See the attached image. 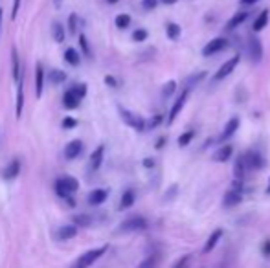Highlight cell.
Returning a JSON list of instances; mask_svg holds the SVG:
<instances>
[{"label":"cell","mask_w":270,"mask_h":268,"mask_svg":"<svg viewBox=\"0 0 270 268\" xmlns=\"http://www.w3.org/2000/svg\"><path fill=\"white\" fill-rule=\"evenodd\" d=\"M87 92H89V88H87V85H74L70 90L65 92V96H63V107L65 109H78L79 103H81V99L87 96Z\"/></svg>","instance_id":"1"},{"label":"cell","mask_w":270,"mask_h":268,"mask_svg":"<svg viewBox=\"0 0 270 268\" xmlns=\"http://www.w3.org/2000/svg\"><path fill=\"white\" fill-rule=\"evenodd\" d=\"M107 250H108V246H107V244H103V246H99V248H94V250L85 252V254H81V256L76 259V263L72 265V268H89V267H92V265H94L99 257H103L105 254H107Z\"/></svg>","instance_id":"2"},{"label":"cell","mask_w":270,"mask_h":268,"mask_svg":"<svg viewBox=\"0 0 270 268\" xmlns=\"http://www.w3.org/2000/svg\"><path fill=\"white\" fill-rule=\"evenodd\" d=\"M79 189L78 178L74 177H63L55 182V193L61 197V199H70L72 193H76Z\"/></svg>","instance_id":"3"},{"label":"cell","mask_w":270,"mask_h":268,"mask_svg":"<svg viewBox=\"0 0 270 268\" xmlns=\"http://www.w3.org/2000/svg\"><path fill=\"white\" fill-rule=\"evenodd\" d=\"M118 112H120L121 120H123V122H125L131 129L138 131V133H144L145 131L147 123H145V120L142 116L134 114V112H131V110H127L125 107H118Z\"/></svg>","instance_id":"4"},{"label":"cell","mask_w":270,"mask_h":268,"mask_svg":"<svg viewBox=\"0 0 270 268\" xmlns=\"http://www.w3.org/2000/svg\"><path fill=\"white\" fill-rule=\"evenodd\" d=\"M246 54L250 57V61L252 63H261L263 61V44L259 41L258 37H250L248 39V43H246Z\"/></svg>","instance_id":"5"},{"label":"cell","mask_w":270,"mask_h":268,"mask_svg":"<svg viewBox=\"0 0 270 268\" xmlns=\"http://www.w3.org/2000/svg\"><path fill=\"white\" fill-rule=\"evenodd\" d=\"M147 228V220L140 215H134V217H129L127 220H123L120 224V232H142Z\"/></svg>","instance_id":"6"},{"label":"cell","mask_w":270,"mask_h":268,"mask_svg":"<svg viewBox=\"0 0 270 268\" xmlns=\"http://www.w3.org/2000/svg\"><path fill=\"white\" fill-rule=\"evenodd\" d=\"M239 63H241V55H234L232 59L224 61V65H222V67L215 72V75H213V81H222L224 77H228L230 73L235 70V67H237Z\"/></svg>","instance_id":"7"},{"label":"cell","mask_w":270,"mask_h":268,"mask_svg":"<svg viewBox=\"0 0 270 268\" xmlns=\"http://www.w3.org/2000/svg\"><path fill=\"white\" fill-rule=\"evenodd\" d=\"M226 48H228V41H226L224 37H215V39H211L210 43L202 48V55H204V57H210V55H215Z\"/></svg>","instance_id":"8"},{"label":"cell","mask_w":270,"mask_h":268,"mask_svg":"<svg viewBox=\"0 0 270 268\" xmlns=\"http://www.w3.org/2000/svg\"><path fill=\"white\" fill-rule=\"evenodd\" d=\"M187 96H189V90L187 88H184V90L180 92V96L177 98V101L173 103V107H171V110H169V116H168V123L171 125V123L179 118V114L182 112V109H184V105H186L187 101Z\"/></svg>","instance_id":"9"},{"label":"cell","mask_w":270,"mask_h":268,"mask_svg":"<svg viewBox=\"0 0 270 268\" xmlns=\"http://www.w3.org/2000/svg\"><path fill=\"white\" fill-rule=\"evenodd\" d=\"M239 125H241L239 118H230L228 122H226V125H224V129H222L221 136H219V141L224 143L226 140H230V138L239 131Z\"/></svg>","instance_id":"10"},{"label":"cell","mask_w":270,"mask_h":268,"mask_svg":"<svg viewBox=\"0 0 270 268\" xmlns=\"http://www.w3.org/2000/svg\"><path fill=\"white\" fill-rule=\"evenodd\" d=\"M245 160H246V165L248 167H252V169H263L265 167V158L263 154L256 149H250V151L245 154Z\"/></svg>","instance_id":"11"},{"label":"cell","mask_w":270,"mask_h":268,"mask_svg":"<svg viewBox=\"0 0 270 268\" xmlns=\"http://www.w3.org/2000/svg\"><path fill=\"white\" fill-rule=\"evenodd\" d=\"M241 201H243L241 191H237V189H230V191H226L224 197H222V206L224 207H235L237 204H241Z\"/></svg>","instance_id":"12"},{"label":"cell","mask_w":270,"mask_h":268,"mask_svg":"<svg viewBox=\"0 0 270 268\" xmlns=\"http://www.w3.org/2000/svg\"><path fill=\"white\" fill-rule=\"evenodd\" d=\"M232 154H234V147L224 143V145H221L215 152H213V162H217V164H224V162H228V160L232 158Z\"/></svg>","instance_id":"13"},{"label":"cell","mask_w":270,"mask_h":268,"mask_svg":"<svg viewBox=\"0 0 270 268\" xmlns=\"http://www.w3.org/2000/svg\"><path fill=\"white\" fill-rule=\"evenodd\" d=\"M103 154H105V147L99 145L96 149V151L90 154V160H89V169L94 173V171H97L99 167H101L103 164Z\"/></svg>","instance_id":"14"},{"label":"cell","mask_w":270,"mask_h":268,"mask_svg":"<svg viewBox=\"0 0 270 268\" xmlns=\"http://www.w3.org/2000/svg\"><path fill=\"white\" fill-rule=\"evenodd\" d=\"M78 235V226L76 224H66V226H61L59 230L55 232V237L59 239V241H70Z\"/></svg>","instance_id":"15"},{"label":"cell","mask_w":270,"mask_h":268,"mask_svg":"<svg viewBox=\"0 0 270 268\" xmlns=\"http://www.w3.org/2000/svg\"><path fill=\"white\" fill-rule=\"evenodd\" d=\"M81 151H83V141H81V140L70 141V143H68V145L65 147V158H66V160L78 158L79 154H81Z\"/></svg>","instance_id":"16"},{"label":"cell","mask_w":270,"mask_h":268,"mask_svg":"<svg viewBox=\"0 0 270 268\" xmlns=\"http://www.w3.org/2000/svg\"><path fill=\"white\" fill-rule=\"evenodd\" d=\"M107 197H108V189H94V191H90L87 202H89L90 206H99V204H103V202L107 201Z\"/></svg>","instance_id":"17"},{"label":"cell","mask_w":270,"mask_h":268,"mask_svg":"<svg viewBox=\"0 0 270 268\" xmlns=\"http://www.w3.org/2000/svg\"><path fill=\"white\" fill-rule=\"evenodd\" d=\"M42 90H44V68H42L41 63L35 65V96L41 98Z\"/></svg>","instance_id":"18"},{"label":"cell","mask_w":270,"mask_h":268,"mask_svg":"<svg viewBox=\"0 0 270 268\" xmlns=\"http://www.w3.org/2000/svg\"><path fill=\"white\" fill-rule=\"evenodd\" d=\"M222 233H224V232H222L221 228H217L215 232H213V233L210 235V237H208V241H206V244H204V248H202V254H204V256H206V254H210V252L213 250V248H215L217 243L221 241Z\"/></svg>","instance_id":"19"},{"label":"cell","mask_w":270,"mask_h":268,"mask_svg":"<svg viewBox=\"0 0 270 268\" xmlns=\"http://www.w3.org/2000/svg\"><path fill=\"white\" fill-rule=\"evenodd\" d=\"M22 109H24V79L20 77L17 83V110H15L17 118L22 116Z\"/></svg>","instance_id":"20"},{"label":"cell","mask_w":270,"mask_h":268,"mask_svg":"<svg viewBox=\"0 0 270 268\" xmlns=\"http://www.w3.org/2000/svg\"><path fill=\"white\" fill-rule=\"evenodd\" d=\"M18 173H20V162H18V160H11V162L6 165V169L2 171V175H4V178H6V180H13V178H17Z\"/></svg>","instance_id":"21"},{"label":"cell","mask_w":270,"mask_h":268,"mask_svg":"<svg viewBox=\"0 0 270 268\" xmlns=\"http://www.w3.org/2000/svg\"><path fill=\"white\" fill-rule=\"evenodd\" d=\"M246 18H248V11H237L234 17L228 20V24H226V30H235V28H239L243 22H245Z\"/></svg>","instance_id":"22"},{"label":"cell","mask_w":270,"mask_h":268,"mask_svg":"<svg viewBox=\"0 0 270 268\" xmlns=\"http://www.w3.org/2000/svg\"><path fill=\"white\" fill-rule=\"evenodd\" d=\"M246 160H245V156H239V158L235 160V164H234V177H235V180H243L245 178V175H246Z\"/></svg>","instance_id":"23"},{"label":"cell","mask_w":270,"mask_h":268,"mask_svg":"<svg viewBox=\"0 0 270 268\" xmlns=\"http://www.w3.org/2000/svg\"><path fill=\"white\" fill-rule=\"evenodd\" d=\"M11 63H13V68H11V73H13V79L17 81H20V57H18V52H17V48H13L11 50Z\"/></svg>","instance_id":"24"},{"label":"cell","mask_w":270,"mask_h":268,"mask_svg":"<svg viewBox=\"0 0 270 268\" xmlns=\"http://www.w3.org/2000/svg\"><path fill=\"white\" fill-rule=\"evenodd\" d=\"M134 202H136V193L132 189H127V191H123V195H121L120 209H129Z\"/></svg>","instance_id":"25"},{"label":"cell","mask_w":270,"mask_h":268,"mask_svg":"<svg viewBox=\"0 0 270 268\" xmlns=\"http://www.w3.org/2000/svg\"><path fill=\"white\" fill-rule=\"evenodd\" d=\"M267 24H269V9H263V11L258 15V18L254 20L252 30L254 31H261L263 28H267Z\"/></svg>","instance_id":"26"},{"label":"cell","mask_w":270,"mask_h":268,"mask_svg":"<svg viewBox=\"0 0 270 268\" xmlns=\"http://www.w3.org/2000/svg\"><path fill=\"white\" fill-rule=\"evenodd\" d=\"M52 37H54L55 43H65L66 39V31H65V26L61 24V22H54V26H52Z\"/></svg>","instance_id":"27"},{"label":"cell","mask_w":270,"mask_h":268,"mask_svg":"<svg viewBox=\"0 0 270 268\" xmlns=\"http://www.w3.org/2000/svg\"><path fill=\"white\" fill-rule=\"evenodd\" d=\"M166 35H168L171 41H177V39L182 35V28H180L177 22H168V24H166Z\"/></svg>","instance_id":"28"},{"label":"cell","mask_w":270,"mask_h":268,"mask_svg":"<svg viewBox=\"0 0 270 268\" xmlns=\"http://www.w3.org/2000/svg\"><path fill=\"white\" fill-rule=\"evenodd\" d=\"M65 61L68 63L70 67H78L79 63H81V57H79V54L74 48H68L65 52Z\"/></svg>","instance_id":"29"},{"label":"cell","mask_w":270,"mask_h":268,"mask_svg":"<svg viewBox=\"0 0 270 268\" xmlns=\"http://www.w3.org/2000/svg\"><path fill=\"white\" fill-rule=\"evenodd\" d=\"M158 263H160V256L158 254H151L149 257H145L144 261L140 263L138 268H156Z\"/></svg>","instance_id":"30"},{"label":"cell","mask_w":270,"mask_h":268,"mask_svg":"<svg viewBox=\"0 0 270 268\" xmlns=\"http://www.w3.org/2000/svg\"><path fill=\"white\" fill-rule=\"evenodd\" d=\"M206 77V72H197V73H193V75H189L186 79V88L189 90V88H193V86H197L200 81Z\"/></svg>","instance_id":"31"},{"label":"cell","mask_w":270,"mask_h":268,"mask_svg":"<svg viewBox=\"0 0 270 268\" xmlns=\"http://www.w3.org/2000/svg\"><path fill=\"white\" fill-rule=\"evenodd\" d=\"M114 24L116 28H120V30H127L129 26H131V17L127 15V13H121L118 17L114 18Z\"/></svg>","instance_id":"32"},{"label":"cell","mask_w":270,"mask_h":268,"mask_svg":"<svg viewBox=\"0 0 270 268\" xmlns=\"http://www.w3.org/2000/svg\"><path fill=\"white\" fill-rule=\"evenodd\" d=\"M48 77H50V81H52L54 85H61V83H65V81H66V73L63 72V70H52Z\"/></svg>","instance_id":"33"},{"label":"cell","mask_w":270,"mask_h":268,"mask_svg":"<svg viewBox=\"0 0 270 268\" xmlns=\"http://www.w3.org/2000/svg\"><path fill=\"white\" fill-rule=\"evenodd\" d=\"M195 138V131H186L179 136V145L180 147H187L191 143V140Z\"/></svg>","instance_id":"34"},{"label":"cell","mask_w":270,"mask_h":268,"mask_svg":"<svg viewBox=\"0 0 270 268\" xmlns=\"http://www.w3.org/2000/svg\"><path fill=\"white\" fill-rule=\"evenodd\" d=\"M74 224L76 226H90L92 224V217H90V215H76V217H74Z\"/></svg>","instance_id":"35"},{"label":"cell","mask_w":270,"mask_h":268,"mask_svg":"<svg viewBox=\"0 0 270 268\" xmlns=\"http://www.w3.org/2000/svg\"><path fill=\"white\" fill-rule=\"evenodd\" d=\"M79 44H81V48H83L85 55L89 57V59H92V50H90V44H89V39L85 35H79Z\"/></svg>","instance_id":"36"},{"label":"cell","mask_w":270,"mask_h":268,"mask_svg":"<svg viewBox=\"0 0 270 268\" xmlns=\"http://www.w3.org/2000/svg\"><path fill=\"white\" fill-rule=\"evenodd\" d=\"M177 90V81H168L166 85H164V88H162V94H164V98H169L173 92Z\"/></svg>","instance_id":"37"},{"label":"cell","mask_w":270,"mask_h":268,"mask_svg":"<svg viewBox=\"0 0 270 268\" xmlns=\"http://www.w3.org/2000/svg\"><path fill=\"white\" fill-rule=\"evenodd\" d=\"M78 22H79V18L76 13H72L70 15V18H68V31H70V35H74L76 31H78Z\"/></svg>","instance_id":"38"},{"label":"cell","mask_w":270,"mask_h":268,"mask_svg":"<svg viewBox=\"0 0 270 268\" xmlns=\"http://www.w3.org/2000/svg\"><path fill=\"white\" fill-rule=\"evenodd\" d=\"M147 37H149V33L140 28V30H136L134 33H132V41H134V43H144Z\"/></svg>","instance_id":"39"},{"label":"cell","mask_w":270,"mask_h":268,"mask_svg":"<svg viewBox=\"0 0 270 268\" xmlns=\"http://www.w3.org/2000/svg\"><path fill=\"white\" fill-rule=\"evenodd\" d=\"M156 6H158V0H142V7H144V9H147V11L155 9Z\"/></svg>","instance_id":"40"},{"label":"cell","mask_w":270,"mask_h":268,"mask_svg":"<svg viewBox=\"0 0 270 268\" xmlns=\"http://www.w3.org/2000/svg\"><path fill=\"white\" fill-rule=\"evenodd\" d=\"M78 125V122L74 120V118H65L63 120V129H72V127H76Z\"/></svg>","instance_id":"41"},{"label":"cell","mask_w":270,"mask_h":268,"mask_svg":"<svg viewBox=\"0 0 270 268\" xmlns=\"http://www.w3.org/2000/svg\"><path fill=\"white\" fill-rule=\"evenodd\" d=\"M187 261H189V256L182 257L180 261H177V265H175V268H187Z\"/></svg>","instance_id":"42"},{"label":"cell","mask_w":270,"mask_h":268,"mask_svg":"<svg viewBox=\"0 0 270 268\" xmlns=\"http://www.w3.org/2000/svg\"><path fill=\"white\" fill-rule=\"evenodd\" d=\"M261 250H263V256L269 257L270 256V239H267L263 243V246H261Z\"/></svg>","instance_id":"43"},{"label":"cell","mask_w":270,"mask_h":268,"mask_svg":"<svg viewBox=\"0 0 270 268\" xmlns=\"http://www.w3.org/2000/svg\"><path fill=\"white\" fill-rule=\"evenodd\" d=\"M20 2H22V0H15V2H13V11H11V18H17V13H18V7H20Z\"/></svg>","instance_id":"44"},{"label":"cell","mask_w":270,"mask_h":268,"mask_svg":"<svg viewBox=\"0 0 270 268\" xmlns=\"http://www.w3.org/2000/svg\"><path fill=\"white\" fill-rule=\"evenodd\" d=\"M160 122H162V116H160V114H156V116L153 118V122L149 123V127H156V125H158Z\"/></svg>","instance_id":"45"},{"label":"cell","mask_w":270,"mask_h":268,"mask_svg":"<svg viewBox=\"0 0 270 268\" xmlns=\"http://www.w3.org/2000/svg\"><path fill=\"white\" fill-rule=\"evenodd\" d=\"M259 0H241V4L243 6H254V4H258Z\"/></svg>","instance_id":"46"},{"label":"cell","mask_w":270,"mask_h":268,"mask_svg":"<svg viewBox=\"0 0 270 268\" xmlns=\"http://www.w3.org/2000/svg\"><path fill=\"white\" fill-rule=\"evenodd\" d=\"M105 83H107V85H110V86H116V79H114V77H110V75H107V77H105Z\"/></svg>","instance_id":"47"},{"label":"cell","mask_w":270,"mask_h":268,"mask_svg":"<svg viewBox=\"0 0 270 268\" xmlns=\"http://www.w3.org/2000/svg\"><path fill=\"white\" fill-rule=\"evenodd\" d=\"M144 165H145V167H153V165H155V162H153V158H145Z\"/></svg>","instance_id":"48"},{"label":"cell","mask_w":270,"mask_h":268,"mask_svg":"<svg viewBox=\"0 0 270 268\" xmlns=\"http://www.w3.org/2000/svg\"><path fill=\"white\" fill-rule=\"evenodd\" d=\"M162 4H166V6H173V4H177L179 0H160Z\"/></svg>","instance_id":"49"},{"label":"cell","mask_w":270,"mask_h":268,"mask_svg":"<svg viewBox=\"0 0 270 268\" xmlns=\"http://www.w3.org/2000/svg\"><path fill=\"white\" fill-rule=\"evenodd\" d=\"M164 143H166V138H160V140L156 141V149H162Z\"/></svg>","instance_id":"50"},{"label":"cell","mask_w":270,"mask_h":268,"mask_svg":"<svg viewBox=\"0 0 270 268\" xmlns=\"http://www.w3.org/2000/svg\"><path fill=\"white\" fill-rule=\"evenodd\" d=\"M54 6L55 7H61V6H63V0H54Z\"/></svg>","instance_id":"51"},{"label":"cell","mask_w":270,"mask_h":268,"mask_svg":"<svg viewBox=\"0 0 270 268\" xmlns=\"http://www.w3.org/2000/svg\"><path fill=\"white\" fill-rule=\"evenodd\" d=\"M108 4H118V2H120V0H107Z\"/></svg>","instance_id":"52"},{"label":"cell","mask_w":270,"mask_h":268,"mask_svg":"<svg viewBox=\"0 0 270 268\" xmlns=\"http://www.w3.org/2000/svg\"><path fill=\"white\" fill-rule=\"evenodd\" d=\"M2 13H4V11H2V9H0V26H2Z\"/></svg>","instance_id":"53"},{"label":"cell","mask_w":270,"mask_h":268,"mask_svg":"<svg viewBox=\"0 0 270 268\" xmlns=\"http://www.w3.org/2000/svg\"><path fill=\"white\" fill-rule=\"evenodd\" d=\"M267 191H269V193H270V186H269V189H267Z\"/></svg>","instance_id":"54"}]
</instances>
